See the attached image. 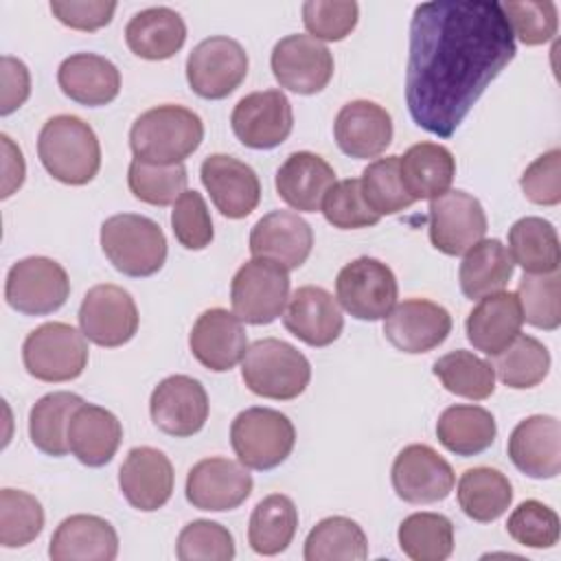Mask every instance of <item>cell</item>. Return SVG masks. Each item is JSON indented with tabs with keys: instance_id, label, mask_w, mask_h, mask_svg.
<instances>
[{
	"instance_id": "28",
	"label": "cell",
	"mask_w": 561,
	"mask_h": 561,
	"mask_svg": "<svg viewBox=\"0 0 561 561\" xmlns=\"http://www.w3.org/2000/svg\"><path fill=\"white\" fill-rule=\"evenodd\" d=\"M278 197L298 213L322 208L327 191L335 184L333 167L313 151H294L276 171Z\"/></svg>"
},
{
	"instance_id": "3",
	"label": "cell",
	"mask_w": 561,
	"mask_h": 561,
	"mask_svg": "<svg viewBox=\"0 0 561 561\" xmlns=\"http://www.w3.org/2000/svg\"><path fill=\"white\" fill-rule=\"evenodd\" d=\"M204 140L202 118L184 105H156L129 129L134 158L153 164H182Z\"/></svg>"
},
{
	"instance_id": "26",
	"label": "cell",
	"mask_w": 561,
	"mask_h": 561,
	"mask_svg": "<svg viewBox=\"0 0 561 561\" xmlns=\"http://www.w3.org/2000/svg\"><path fill=\"white\" fill-rule=\"evenodd\" d=\"M333 136L342 153L355 160L377 158L392 142V118L379 103L355 99L337 112Z\"/></svg>"
},
{
	"instance_id": "30",
	"label": "cell",
	"mask_w": 561,
	"mask_h": 561,
	"mask_svg": "<svg viewBox=\"0 0 561 561\" xmlns=\"http://www.w3.org/2000/svg\"><path fill=\"white\" fill-rule=\"evenodd\" d=\"M522 324L524 318L517 294L502 289L480 298L467 316L465 331L476 351L497 355L522 333Z\"/></svg>"
},
{
	"instance_id": "41",
	"label": "cell",
	"mask_w": 561,
	"mask_h": 561,
	"mask_svg": "<svg viewBox=\"0 0 561 561\" xmlns=\"http://www.w3.org/2000/svg\"><path fill=\"white\" fill-rule=\"evenodd\" d=\"M397 539L412 561H445L454 552V524L440 513H412L399 524Z\"/></svg>"
},
{
	"instance_id": "18",
	"label": "cell",
	"mask_w": 561,
	"mask_h": 561,
	"mask_svg": "<svg viewBox=\"0 0 561 561\" xmlns=\"http://www.w3.org/2000/svg\"><path fill=\"white\" fill-rule=\"evenodd\" d=\"M208 394L204 386L188 375L164 377L149 397L153 425L175 438L197 434L208 419Z\"/></svg>"
},
{
	"instance_id": "17",
	"label": "cell",
	"mask_w": 561,
	"mask_h": 561,
	"mask_svg": "<svg viewBox=\"0 0 561 561\" xmlns=\"http://www.w3.org/2000/svg\"><path fill=\"white\" fill-rule=\"evenodd\" d=\"M252 476L237 460L213 456L195 462L186 476L184 495L197 511H234L252 493Z\"/></svg>"
},
{
	"instance_id": "51",
	"label": "cell",
	"mask_w": 561,
	"mask_h": 561,
	"mask_svg": "<svg viewBox=\"0 0 561 561\" xmlns=\"http://www.w3.org/2000/svg\"><path fill=\"white\" fill-rule=\"evenodd\" d=\"M502 11L508 20L513 37L526 46H539L557 35L559 13L557 4L550 0H526V2H504Z\"/></svg>"
},
{
	"instance_id": "27",
	"label": "cell",
	"mask_w": 561,
	"mask_h": 561,
	"mask_svg": "<svg viewBox=\"0 0 561 561\" xmlns=\"http://www.w3.org/2000/svg\"><path fill=\"white\" fill-rule=\"evenodd\" d=\"M118 554V535L114 526L88 513H77L55 528L48 557L53 561H114Z\"/></svg>"
},
{
	"instance_id": "43",
	"label": "cell",
	"mask_w": 561,
	"mask_h": 561,
	"mask_svg": "<svg viewBox=\"0 0 561 561\" xmlns=\"http://www.w3.org/2000/svg\"><path fill=\"white\" fill-rule=\"evenodd\" d=\"M493 370L500 381L513 390L535 388L548 377L550 353L533 335H517L504 351L493 355Z\"/></svg>"
},
{
	"instance_id": "5",
	"label": "cell",
	"mask_w": 561,
	"mask_h": 561,
	"mask_svg": "<svg viewBox=\"0 0 561 561\" xmlns=\"http://www.w3.org/2000/svg\"><path fill=\"white\" fill-rule=\"evenodd\" d=\"M101 250L125 276L145 278L162 270L167 237L153 219L136 213H118L101 224Z\"/></svg>"
},
{
	"instance_id": "47",
	"label": "cell",
	"mask_w": 561,
	"mask_h": 561,
	"mask_svg": "<svg viewBox=\"0 0 561 561\" xmlns=\"http://www.w3.org/2000/svg\"><path fill=\"white\" fill-rule=\"evenodd\" d=\"M522 318L537 329L554 331L561 324V278L552 274H524L517 285Z\"/></svg>"
},
{
	"instance_id": "7",
	"label": "cell",
	"mask_w": 561,
	"mask_h": 561,
	"mask_svg": "<svg viewBox=\"0 0 561 561\" xmlns=\"http://www.w3.org/2000/svg\"><path fill=\"white\" fill-rule=\"evenodd\" d=\"M88 337L66 322H44L22 344V362L31 377L46 383L77 379L88 366Z\"/></svg>"
},
{
	"instance_id": "24",
	"label": "cell",
	"mask_w": 561,
	"mask_h": 561,
	"mask_svg": "<svg viewBox=\"0 0 561 561\" xmlns=\"http://www.w3.org/2000/svg\"><path fill=\"white\" fill-rule=\"evenodd\" d=\"M511 462L528 478L550 480L561 471V425L550 414L519 421L506 443Z\"/></svg>"
},
{
	"instance_id": "34",
	"label": "cell",
	"mask_w": 561,
	"mask_h": 561,
	"mask_svg": "<svg viewBox=\"0 0 561 561\" xmlns=\"http://www.w3.org/2000/svg\"><path fill=\"white\" fill-rule=\"evenodd\" d=\"M513 270L515 263L506 245L500 239H482L462 256L458 267L460 291L469 300H480L489 294L502 291L508 285Z\"/></svg>"
},
{
	"instance_id": "33",
	"label": "cell",
	"mask_w": 561,
	"mask_h": 561,
	"mask_svg": "<svg viewBox=\"0 0 561 561\" xmlns=\"http://www.w3.org/2000/svg\"><path fill=\"white\" fill-rule=\"evenodd\" d=\"M399 175L414 202L434 199L449 191L456 175V160L438 142H416L399 156Z\"/></svg>"
},
{
	"instance_id": "54",
	"label": "cell",
	"mask_w": 561,
	"mask_h": 561,
	"mask_svg": "<svg viewBox=\"0 0 561 561\" xmlns=\"http://www.w3.org/2000/svg\"><path fill=\"white\" fill-rule=\"evenodd\" d=\"M519 186L533 204L557 206L561 202V149L535 158L522 173Z\"/></svg>"
},
{
	"instance_id": "53",
	"label": "cell",
	"mask_w": 561,
	"mask_h": 561,
	"mask_svg": "<svg viewBox=\"0 0 561 561\" xmlns=\"http://www.w3.org/2000/svg\"><path fill=\"white\" fill-rule=\"evenodd\" d=\"M171 228L178 243L186 250H204L210 245L215 230L208 206L197 191H184L171 210Z\"/></svg>"
},
{
	"instance_id": "22",
	"label": "cell",
	"mask_w": 561,
	"mask_h": 561,
	"mask_svg": "<svg viewBox=\"0 0 561 561\" xmlns=\"http://www.w3.org/2000/svg\"><path fill=\"white\" fill-rule=\"evenodd\" d=\"M188 346L193 357L213 373L232 370L248 351L243 322L228 309L213 307L197 316Z\"/></svg>"
},
{
	"instance_id": "42",
	"label": "cell",
	"mask_w": 561,
	"mask_h": 561,
	"mask_svg": "<svg viewBox=\"0 0 561 561\" xmlns=\"http://www.w3.org/2000/svg\"><path fill=\"white\" fill-rule=\"evenodd\" d=\"M432 373L447 392L471 401H482L495 390L493 364L465 348H456L438 357Z\"/></svg>"
},
{
	"instance_id": "14",
	"label": "cell",
	"mask_w": 561,
	"mask_h": 561,
	"mask_svg": "<svg viewBox=\"0 0 561 561\" xmlns=\"http://www.w3.org/2000/svg\"><path fill=\"white\" fill-rule=\"evenodd\" d=\"M270 66L280 88L305 96L322 92L335 68L331 50L322 42L302 33L278 39L272 48Z\"/></svg>"
},
{
	"instance_id": "45",
	"label": "cell",
	"mask_w": 561,
	"mask_h": 561,
	"mask_svg": "<svg viewBox=\"0 0 561 561\" xmlns=\"http://www.w3.org/2000/svg\"><path fill=\"white\" fill-rule=\"evenodd\" d=\"M359 186L364 202L379 217L397 215L414 204L399 175V156H386L368 162L362 171Z\"/></svg>"
},
{
	"instance_id": "31",
	"label": "cell",
	"mask_w": 561,
	"mask_h": 561,
	"mask_svg": "<svg viewBox=\"0 0 561 561\" xmlns=\"http://www.w3.org/2000/svg\"><path fill=\"white\" fill-rule=\"evenodd\" d=\"M123 425L114 412L83 401L68 423L70 454L85 467H103L118 451Z\"/></svg>"
},
{
	"instance_id": "13",
	"label": "cell",
	"mask_w": 561,
	"mask_h": 561,
	"mask_svg": "<svg viewBox=\"0 0 561 561\" xmlns=\"http://www.w3.org/2000/svg\"><path fill=\"white\" fill-rule=\"evenodd\" d=\"M427 219L432 245L447 256L465 254L484 239L489 226L480 199L460 188L430 199Z\"/></svg>"
},
{
	"instance_id": "10",
	"label": "cell",
	"mask_w": 561,
	"mask_h": 561,
	"mask_svg": "<svg viewBox=\"0 0 561 561\" xmlns=\"http://www.w3.org/2000/svg\"><path fill=\"white\" fill-rule=\"evenodd\" d=\"M248 68V53L237 39L210 35L188 53L186 81L197 96L219 101L243 83Z\"/></svg>"
},
{
	"instance_id": "48",
	"label": "cell",
	"mask_w": 561,
	"mask_h": 561,
	"mask_svg": "<svg viewBox=\"0 0 561 561\" xmlns=\"http://www.w3.org/2000/svg\"><path fill=\"white\" fill-rule=\"evenodd\" d=\"M175 557L180 561H230L234 537L219 522L193 519L178 535Z\"/></svg>"
},
{
	"instance_id": "49",
	"label": "cell",
	"mask_w": 561,
	"mask_h": 561,
	"mask_svg": "<svg viewBox=\"0 0 561 561\" xmlns=\"http://www.w3.org/2000/svg\"><path fill=\"white\" fill-rule=\"evenodd\" d=\"M322 215L324 219L340 230H359V228H370L379 224V215L368 208L362 195V186L357 178L340 180L335 182L324 199H322Z\"/></svg>"
},
{
	"instance_id": "20",
	"label": "cell",
	"mask_w": 561,
	"mask_h": 561,
	"mask_svg": "<svg viewBox=\"0 0 561 561\" xmlns=\"http://www.w3.org/2000/svg\"><path fill=\"white\" fill-rule=\"evenodd\" d=\"M199 178L215 208L228 219L248 217L261 202L259 175L239 158L210 153L199 167Z\"/></svg>"
},
{
	"instance_id": "2",
	"label": "cell",
	"mask_w": 561,
	"mask_h": 561,
	"mask_svg": "<svg viewBox=\"0 0 561 561\" xmlns=\"http://www.w3.org/2000/svg\"><path fill=\"white\" fill-rule=\"evenodd\" d=\"M37 156L48 175L68 186L92 182L101 169L99 138L94 129L75 114H57L42 125Z\"/></svg>"
},
{
	"instance_id": "50",
	"label": "cell",
	"mask_w": 561,
	"mask_h": 561,
	"mask_svg": "<svg viewBox=\"0 0 561 561\" xmlns=\"http://www.w3.org/2000/svg\"><path fill=\"white\" fill-rule=\"evenodd\" d=\"M506 533L526 548H552L559 541V515L539 500H526L508 515Z\"/></svg>"
},
{
	"instance_id": "21",
	"label": "cell",
	"mask_w": 561,
	"mask_h": 561,
	"mask_svg": "<svg viewBox=\"0 0 561 561\" xmlns=\"http://www.w3.org/2000/svg\"><path fill=\"white\" fill-rule=\"evenodd\" d=\"M173 465L164 451L142 445L131 447L118 469V486L123 497L136 511L151 513L162 508L173 493Z\"/></svg>"
},
{
	"instance_id": "4",
	"label": "cell",
	"mask_w": 561,
	"mask_h": 561,
	"mask_svg": "<svg viewBox=\"0 0 561 561\" xmlns=\"http://www.w3.org/2000/svg\"><path fill=\"white\" fill-rule=\"evenodd\" d=\"M241 379L250 392L263 399L291 401L307 390L311 364L289 342L263 337L248 346L241 359Z\"/></svg>"
},
{
	"instance_id": "15",
	"label": "cell",
	"mask_w": 561,
	"mask_h": 561,
	"mask_svg": "<svg viewBox=\"0 0 561 561\" xmlns=\"http://www.w3.org/2000/svg\"><path fill=\"white\" fill-rule=\"evenodd\" d=\"M237 140L250 149H274L294 129L291 103L283 90L270 88L241 96L230 114Z\"/></svg>"
},
{
	"instance_id": "52",
	"label": "cell",
	"mask_w": 561,
	"mask_h": 561,
	"mask_svg": "<svg viewBox=\"0 0 561 561\" xmlns=\"http://www.w3.org/2000/svg\"><path fill=\"white\" fill-rule=\"evenodd\" d=\"M359 4L353 0H307L302 22L313 39L340 42L357 26Z\"/></svg>"
},
{
	"instance_id": "12",
	"label": "cell",
	"mask_w": 561,
	"mask_h": 561,
	"mask_svg": "<svg viewBox=\"0 0 561 561\" xmlns=\"http://www.w3.org/2000/svg\"><path fill=\"white\" fill-rule=\"evenodd\" d=\"M138 307L131 294L114 283H101L85 291L79 307L81 333L96 346L116 348L138 331Z\"/></svg>"
},
{
	"instance_id": "6",
	"label": "cell",
	"mask_w": 561,
	"mask_h": 561,
	"mask_svg": "<svg viewBox=\"0 0 561 561\" xmlns=\"http://www.w3.org/2000/svg\"><path fill=\"white\" fill-rule=\"evenodd\" d=\"M230 445L239 462L254 471H270L283 465L296 445V430L289 416L272 408H245L230 425Z\"/></svg>"
},
{
	"instance_id": "16",
	"label": "cell",
	"mask_w": 561,
	"mask_h": 561,
	"mask_svg": "<svg viewBox=\"0 0 561 561\" xmlns=\"http://www.w3.org/2000/svg\"><path fill=\"white\" fill-rule=\"evenodd\" d=\"M390 480L397 497L408 504L440 502L456 484L451 465L436 449L423 443H412L397 454Z\"/></svg>"
},
{
	"instance_id": "23",
	"label": "cell",
	"mask_w": 561,
	"mask_h": 561,
	"mask_svg": "<svg viewBox=\"0 0 561 561\" xmlns=\"http://www.w3.org/2000/svg\"><path fill=\"white\" fill-rule=\"evenodd\" d=\"M313 230L291 210H272L263 215L250 230V254L267 259L280 267L298 270L311 254Z\"/></svg>"
},
{
	"instance_id": "1",
	"label": "cell",
	"mask_w": 561,
	"mask_h": 561,
	"mask_svg": "<svg viewBox=\"0 0 561 561\" xmlns=\"http://www.w3.org/2000/svg\"><path fill=\"white\" fill-rule=\"evenodd\" d=\"M517 53L495 0H438L414 7L405 68L412 121L449 138Z\"/></svg>"
},
{
	"instance_id": "36",
	"label": "cell",
	"mask_w": 561,
	"mask_h": 561,
	"mask_svg": "<svg viewBox=\"0 0 561 561\" xmlns=\"http://www.w3.org/2000/svg\"><path fill=\"white\" fill-rule=\"evenodd\" d=\"M508 254L526 274H552L561 263L557 228L543 217H522L508 228Z\"/></svg>"
},
{
	"instance_id": "19",
	"label": "cell",
	"mask_w": 561,
	"mask_h": 561,
	"mask_svg": "<svg viewBox=\"0 0 561 561\" xmlns=\"http://www.w3.org/2000/svg\"><path fill=\"white\" fill-rule=\"evenodd\" d=\"M451 331L449 311L427 298H408L383 318L386 340L403 353L419 355L436 348Z\"/></svg>"
},
{
	"instance_id": "55",
	"label": "cell",
	"mask_w": 561,
	"mask_h": 561,
	"mask_svg": "<svg viewBox=\"0 0 561 561\" xmlns=\"http://www.w3.org/2000/svg\"><path fill=\"white\" fill-rule=\"evenodd\" d=\"M53 15L75 31H99L114 18V0H50Z\"/></svg>"
},
{
	"instance_id": "32",
	"label": "cell",
	"mask_w": 561,
	"mask_h": 561,
	"mask_svg": "<svg viewBox=\"0 0 561 561\" xmlns=\"http://www.w3.org/2000/svg\"><path fill=\"white\" fill-rule=\"evenodd\" d=\"M127 48L149 61L173 57L186 42V24L171 7H149L134 13L125 26Z\"/></svg>"
},
{
	"instance_id": "37",
	"label": "cell",
	"mask_w": 561,
	"mask_h": 561,
	"mask_svg": "<svg viewBox=\"0 0 561 561\" xmlns=\"http://www.w3.org/2000/svg\"><path fill=\"white\" fill-rule=\"evenodd\" d=\"M456 497L469 519L489 524L508 511L513 486L502 471L493 467H473L460 476Z\"/></svg>"
},
{
	"instance_id": "11",
	"label": "cell",
	"mask_w": 561,
	"mask_h": 561,
	"mask_svg": "<svg viewBox=\"0 0 561 561\" xmlns=\"http://www.w3.org/2000/svg\"><path fill=\"white\" fill-rule=\"evenodd\" d=\"M394 272L379 259L359 256L346 263L335 278V298L342 309L357 320L375 322L397 305Z\"/></svg>"
},
{
	"instance_id": "57",
	"label": "cell",
	"mask_w": 561,
	"mask_h": 561,
	"mask_svg": "<svg viewBox=\"0 0 561 561\" xmlns=\"http://www.w3.org/2000/svg\"><path fill=\"white\" fill-rule=\"evenodd\" d=\"M2 142V193L0 197H11L22 184L26 175V164L20 147L9 138V134H0Z\"/></svg>"
},
{
	"instance_id": "29",
	"label": "cell",
	"mask_w": 561,
	"mask_h": 561,
	"mask_svg": "<svg viewBox=\"0 0 561 561\" xmlns=\"http://www.w3.org/2000/svg\"><path fill=\"white\" fill-rule=\"evenodd\" d=\"M57 83L70 101L85 107H101L118 96L121 72L103 55L75 53L59 64Z\"/></svg>"
},
{
	"instance_id": "44",
	"label": "cell",
	"mask_w": 561,
	"mask_h": 561,
	"mask_svg": "<svg viewBox=\"0 0 561 561\" xmlns=\"http://www.w3.org/2000/svg\"><path fill=\"white\" fill-rule=\"evenodd\" d=\"M184 164H153L134 158L127 169V186L131 195L151 206H169L186 191Z\"/></svg>"
},
{
	"instance_id": "8",
	"label": "cell",
	"mask_w": 561,
	"mask_h": 561,
	"mask_svg": "<svg viewBox=\"0 0 561 561\" xmlns=\"http://www.w3.org/2000/svg\"><path fill=\"white\" fill-rule=\"evenodd\" d=\"M289 300V274L274 261L250 259L232 276V313L248 324H270Z\"/></svg>"
},
{
	"instance_id": "46",
	"label": "cell",
	"mask_w": 561,
	"mask_h": 561,
	"mask_svg": "<svg viewBox=\"0 0 561 561\" xmlns=\"http://www.w3.org/2000/svg\"><path fill=\"white\" fill-rule=\"evenodd\" d=\"M44 530V508L39 500L20 489L0 491V543L22 548Z\"/></svg>"
},
{
	"instance_id": "35",
	"label": "cell",
	"mask_w": 561,
	"mask_h": 561,
	"mask_svg": "<svg viewBox=\"0 0 561 561\" xmlns=\"http://www.w3.org/2000/svg\"><path fill=\"white\" fill-rule=\"evenodd\" d=\"M440 445L462 458L486 451L497 436L493 414L480 405H449L436 421Z\"/></svg>"
},
{
	"instance_id": "25",
	"label": "cell",
	"mask_w": 561,
	"mask_h": 561,
	"mask_svg": "<svg viewBox=\"0 0 561 561\" xmlns=\"http://www.w3.org/2000/svg\"><path fill=\"white\" fill-rule=\"evenodd\" d=\"M283 324L300 342L322 348L340 337L344 316L333 294L324 287L302 285L289 296L283 311Z\"/></svg>"
},
{
	"instance_id": "39",
	"label": "cell",
	"mask_w": 561,
	"mask_h": 561,
	"mask_svg": "<svg viewBox=\"0 0 561 561\" xmlns=\"http://www.w3.org/2000/svg\"><path fill=\"white\" fill-rule=\"evenodd\" d=\"M83 403L75 392L57 390L37 399L28 412V438L46 456L61 458L68 447V423L72 412Z\"/></svg>"
},
{
	"instance_id": "38",
	"label": "cell",
	"mask_w": 561,
	"mask_h": 561,
	"mask_svg": "<svg viewBox=\"0 0 561 561\" xmlns=\"http://www.w3.org/2000/svg\"><path fill=\"white\" fill-rule=\"evenodd\" d=\"M298 528V508L289 495L270 493L252 511L248 543L256 554L274 557L289 548Z\"/></svg>"
},
{
	"instance_id": "56",
	"label": "cell",
	"mask_w": 561,
	"mask_h": 561,
	"mask_svg": "<svg viewBox=\"0 0 561 561\" xmlns=\"http://www.w3.org/2000/svg\"><path fill=\"white\" fill-rule=\"evenodd\" d=\"M31 94V72L24 61L18 57L4 55L2 57V103L0 114L9 116L18 107L24 105V101Z\"/></svg>"
},
{
	"instance_id": "40",
	"label": "cell",
	"mask_w": 561,
	"mask_h": 561,
	"mask_svg": "<svg viewBox=\"0 0 561 561\" xmlns=\"http://www.w3.org/2000/svg\"><path fill=\"white\" fill-rule=\"evenodd\" d=\"M302 554L307 561H364L368 539L355 519L331 515L309 530Z\"/></svg>"
},
{
	"instance_id": "9",
	"label": "cell",
	"mask_w": 561,
	"mask_h": 561,
	"mask_svg": "<svg viewBox=\"0 0 561 561\" xmlns=\"http://www.w3.org/2000/svg\"><path fill=\"white\" fill-rule=\"evenodd\" d=\"M70 296L68 272L48 256H26L7 272L4 300L22 316H48Z\"/></svg>"
}]
</instances>
